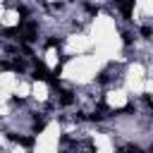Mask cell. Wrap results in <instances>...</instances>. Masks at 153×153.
<instances>
[{
  "mask_svg": "<svg viewBox=\"0 0 153 153\" xmlns=\"http://www.w3.org/2000/svg\"><path fill=\"white\" fill-rule=\"evenodd\" d=\"M36 31H38V24H36V22H26V24H24V31H22L24 41H26V43H33V41H36Z\"/></svg>",
  "mask_w": 153,
  "mask_h": 153,
  "instance_id": "obj_1",
  "label": "cell"
},
{
  "mask_svg": "<svg viewBox=\"0 0 153 153\" xmlns=\"http://www.w3.org/2000/svg\"><path fill=\"white\" fill-rule=\"evenodd\" d=\"M115 2H117V7L122 10V14L129 19V17H131V7H134V0H115Z\"/></svg>",
  "mask_w": 153,
  "mask_h": 153,
  "instance_id": "obj_2",
  "label": "cell"
},
{
  "mask_svg": "<svg viewBox=\"0 0 153 153\" xmlns=\"http://www.w3.org/2000/svg\"><path fill=\"white\" fill-rule=\"evenodd\" d=\"M10 139H12L14 143H19V146H26V148H31V146H33V139H31V136H19V134H10Z\"/></svg>",
  "mask_w": 153,
  "mask_h": 153,
  "instance_id": "obj_3",
  "label": "cell"
},
{
  "mask_svg": "<svg viewBox=\"0 0 153 153\" xmlns=\"http://www.w3.org/2000/svg\"><path fill=\"white\" fill-rule=\"evenodd\" d=\"M60 103L62 105H72L74 103V93L72 91H60Z\"/></svg>",
  "mask_w": 153,
  "mask_h": 153,
  "instance_id": "obj_4",
  "label": "cell"
},
{
  "mask_svg": "<svg viewBox=\"0 0 153 153\" xmlns=\"http://www.w3.org/2000/svg\"><path fill=\"white\" fill-rule=\"evenodd\" d=\"M43 129H45V120H41V117L36 115V117H33V131L38 134V131H43Z\"/></svg>",
  "mask_w": 153,
  "mask_h": 153,
  "instance_id": "obj_5",
  "label": "cell"
},
{
  "mask_svg": "<svg viewBox=\"0 0 153 153\" xmlns=\"http://www.w3.org/2000/svg\"><path fill=\"white\" fill-rule=\"evenodd\" d=\"M120 153H143V151H141L139 146H127V148H122Z\"/></svg>",
  "mask_w": 153,
  "mask_h": 153,
  "instance_id": "obj_6",
  "label": "cell"
},
{
  "mask_svg": "<svg viewBox=\"0 0 153 153\" xmlns=\"http://www.w3.org/2000/svg\"><path fill=\"white\" fill-rule=\"evenodd\" d=\"M45 45H48V48H55V45H60V38H48Z\"/></svg>",
  "mask_w": 153,
  "mask_h": 153,
  "instance_id": "obj_7",
  "label": "cell"
},
{
  "mask_svg": "<svg viewBox=\"0 0 153 153\" xmlns=\"http://www.w3.org/2000/svg\"><path fill=\"white\" fill-rule=\"evenodd\" d=\"M86 10H88L91 14H96V12H98V7H96V5H91V2H86Z\"/></svg>",
  "mask_w": 153,
  "mask_h": 153,
  "instance_id": "obj_8",
  "label": "cell"
},
{
  "mask_svg": "<svg viewBox=\"0 0 153 153\" xmlns=\"http://www.w3.org/2000/svg\"><path fill=\"white\" fill-rule=\"evenodd\" d=\"M141 33H143V36H151V33H153V29H151V26H143V29H141Z\"/></svg>",
  "mask_w": 153,
  "mask_h": 153,
  "instance_id": "obj_9",
  "label": "cell"
}]
</instances>
